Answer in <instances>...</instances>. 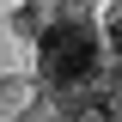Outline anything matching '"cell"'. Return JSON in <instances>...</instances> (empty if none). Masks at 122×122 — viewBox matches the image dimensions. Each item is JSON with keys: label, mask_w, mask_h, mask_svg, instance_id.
Instances as JSON below:
<instances>
[{"label": "cell", "mask_w": 122, "mask_h": 122, "mask_svg": "<svg viewBox=\"0 0 122 122\" xmlns=\"http://www.w3.org/2000/svg\"><path fill=\"white\" fill-rule=\"evenodd\" d=\"M86 67H92V30L86 25H55L43 37V73L49 79H86Z\"/></svg>", "instance_id": "obj_1"}]
</instances>
